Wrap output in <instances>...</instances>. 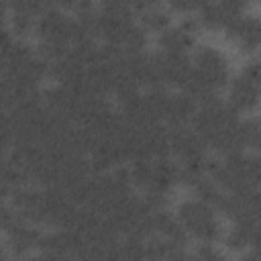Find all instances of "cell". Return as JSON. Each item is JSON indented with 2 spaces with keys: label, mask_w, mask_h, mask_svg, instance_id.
<instances>
[{
  "label": "cell",
  "mask_w": 261,
  "mask_h": 261,
  "mask_svg": "<svg viewBox=\"0 0 261 261\" xmlns=\"http://www.w3.org/2000/svg\"><path fill=\"white\" fill-rule=\"evenodd\" d=\"M179 222L186 230L204 243H212L218 237V222L214 218V208L200 200H186L177 210Z\"/></svg>",
  "instance_id": "1"
},
{
  "label": "cell",
  "mask_w": 261,
  "mask_h": 261,
  "mask_svg": "<svg viewBox=\"0 0 261 261\" xmlns=\"http://www.w3.org/2000/svg\"><path fill=\"white\" fill-rule=\"evenodd\" d=\"M194 67L200 71V75L206 80V84L216 92L228 82V69L224 57L212 49V47H198L196 57H194Z\"/></svg>",
  "instance_id": "2"
},
{
  "label": "cell",
  "mask_w": 261,
  "mask_h": 261,
  "mask_svg": "<svg viewBox=\"0 0 261 261\" xmlns=\"http://www.w3.org/2000/svg\"><path fill=\"white\" fill-rule=\"evenodd\" d=\"M224 29L228 37L239 41L243 51H253L261 45V18L255 14H241L230 20Z\"/></svg>",
  "instance_id": "3"
},
{
  "label": "cell",
  "mask_w": 261,
  "mask_h": 261,
  "mask_svg": "<svg viewBox=\"0 0 261 261\" xmlns=\"http://www.w3.org/2000/svg\"><path fill=\"white\" fill-rule=\"evenodd\" d=\"M243 4L241 2H208L200 6V22L208 24V27H226L230 20H234L237 16H241Z\"/></svg>",
  "instance_id": "4"
},
{
  "label": "cell",
  "mask_w": 261,
  "mask_h": 261,
  "mask_svg": "<svg viewBox=\"0 0 261 261\" xmlns=\"http://www.w3.org/2000/svg\"><path fill=\"white\" fill-rule=\"evenodd\" d=\"M259 96H261V92L241 73V75L234 77L232 84H230V98H228V104H230L234 110H249V108H253V106L259 102Z\"/></svg>",
  "instance_id": "5"
},
{
  "label": "cell",
  "mask_w": 261,
  "mask_h": 261,
  "mask_svg": "<svg viewBox=\"0 0 261 261\" xmlns=\"http://www.w3.org/2000/svg\"><path fill=\"white\" fill-rule=\"evenodd\" d=\"M196 114V100L190 98L186 92L184 94H171L169 102H167V110H165V120L171 126H179L186 120L194 118Z\"/></svg>",
  "instance_id": "6"
},
{
  "label": "cell",
  "mask_w": 261,
  "mask_h": 261,
  "mask_svg": "<svg viewBox=\"0 0 261 261\" xmlns=\"http://www.w3.org/2000/svg\"><path fill=\"white\" fill-rule=\"evenodd\" d=\"M192 43H194L192 33L186 31L181 24L163 29L159 35V45L163 47V51H186L188 47H192Z\"/></svg>",
  "instance_id": "7"
},
{
  "label": "cell",
  "mask_w": 261,
  "mask_h": 261,
  "mask_svg": "<svg viewBox=\"0 0 261 261\" xmlns=\"http://www.w3.org/2000/svg\"><path fill=\"white\" fill-rule=\"evenodd\" d=\"M196 194H198V200L208 204L210 208H222L224 200H226V194L222 192V188L214 181V179H200L196 186H194Z\"/></svg>",
  "instance_id": "8"
},
{
  "label": "cell",
  "mask_w": 261,
  "mask_h": 261,
  "mask_svg": "<svg viewBox=\"0 0 261 261\" xmlns=\"http://www.w3.org/2000/svg\"><path fill=\"white\" fill-rule=\"evenodd\" d=\"M143 24L149 27V29H157V31H163L167 27V12L159 6V4H149L145 10H143Z\"/></svg>",
  "instance_id": "9"
},
{
  "label": "cell",
  "mask_w": 261,
  "mask_h": 261,
  "mask_svg": "<svg viewBox=\"0 0 261 261\" xmlns=\"http://www.w3.org/2000/svg\"><path fill=\"white\" fill-rule=\"evenodd\" d=\"M33 27V16L31 14H24V12H14L12 14V29L16 33H24Z\"/></svg>",
  "instance_id": "10"
}]
</instances>
